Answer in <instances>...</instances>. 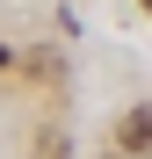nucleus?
<instances>
[{"label":"nucleus","instance_id":"nucleus-2","mask_svg":"<svg viewBox=\"0 0 152 159\" xmlns=\"http://www.w3.org/2000/svg\"><path fill=\"white\" fill-rule=\"evenodd\" d=\"M0 65H7V51H0Z\"/></svg>","mask_w":152,"mask_h":159},{"label":"nucleus","instance_id":"nucleus-3","mask_svg":"<svg viewBox=\"0 0 152 159\" xmlns=\"http://www.w3.org/2000/svg\"><path fill=\"white\" fill-rule=\"evenodd\" d=\"M145 7H152V0H145Z\"/></svg>","mask_w":152,"mask_h":159},{"label":"nucleus","instance_id":"nucleus-1","mask_svg":"<svg viewBox=\"0 0 152 159\" xmlns=\"http://www.w3.org/2000/svg\"><path fill=\"white\" fill-rule=\"evenodd\" d=\"M116 138H123V152H152V109H131L116 123Z\"/></svg>","mask_w":152,"mask_h":159}]
</instances>
